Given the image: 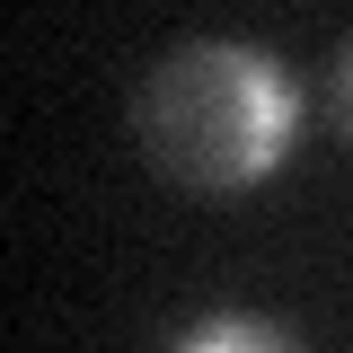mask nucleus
<instances>
[{"instance_id":"f257e3e1","label":"nucleus","mask_w":353,"mask_h":353,"mask_svg":"<svg viewBox=\"0 0 353 353\" xmlns=\"http://www.w3.org/2000/svg\"><path fill=\"white\" fill-rule=\"evenodd\" d=\"M141 150L168 185L194 194H239L256 176L283 168L292 132H301V80L239 36H194L141 80Z\"/></svg>"},{"instance_id":"f03ea898","label":"nucleus","mask_w":353,"mask_h":353,"mask_svg":"<svg viewBox=\"0 0 353 353\" xmlns=\"http://www.w3.org/2000/svg\"><path fill=\"white\" fill-rule=\"evenodd\" d=\"M176 353H301V336L274 327V318H256V309H212Z\"/></svg>"},{"instance_id":"7ed1b4c3","label":"nucleus","mask_w":353,"mask_h":353,"mask_svg":"<svg viewBox=\"0 0 353 353\" xmlns=\"http://www.w3.org/2000/svg\"><path fill=\"white\" fill-rule=\"evenodd\" d=\"M327 124H336V141L353 150V44L336 53V71H327Z\"/></svg>"}]
</instances>
